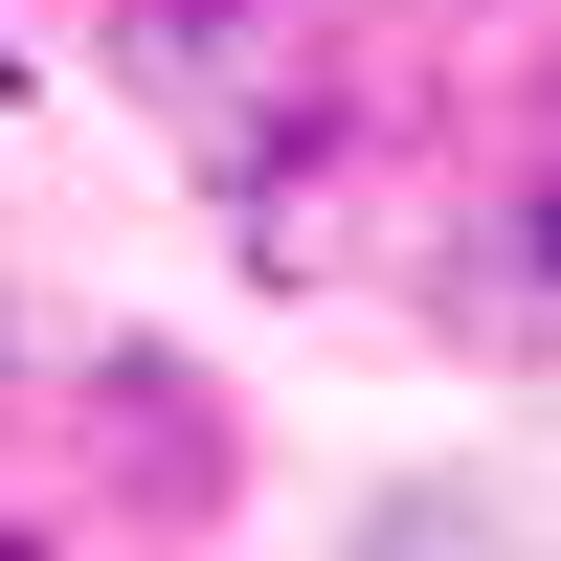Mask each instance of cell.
<instances>
[{
  "mask_svg": "<svg viewBox=\"0 0 561 561\" xmlns=\"http://www.w3.org/2000/svg\"><path fill=\"white\" fill-rule=\"evenodd\" d=\"M270 23H293V0H113L135 68H225V45H270Z\"/></svg>",
  "mask_w": 561,
  "mask_h": 561,
  "instance_id": "6da1fadb",
  "label": "cell"
},
{
  "mask_svg": "<svg viewBox=\"0 0 561 561\" xmlns=\"http://www.w3.org/2000/svg\"><path fill=\"white\" fill-rule=\"evenodd\" d=\"M494 270H517V293L561 314V135H539V158H517V203H494Z\"/></svg>",
  "mask_w": 561,
  "mask_h": 561,
  "instance_id": "7a4b0ae2",
  "label": "cell"
},
{
  "mask_svg": "<svg viewBox=\"0 0 561 561\" xmlns=\"http://www.w3.org/2000/svg\"><path fill=\"white\" fill-rule=\"evenodd\" d=\"M337 135H359V90H270V135H248V180H314Z\"/></svg>",
  "mask_w": 561,
  "mask_h": 561,
  "instance_id": "3957f363",
  "label": "cell"
}]
</instances>
